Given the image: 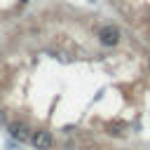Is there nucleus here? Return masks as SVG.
<instances>
[{
	"label": "nucleus",
	"mask_w": 150,
	"mask_h": 150,
	"mask_svg": "<svg viewBox=\"0 0 150 150\" xmlns=\"http://www.w3.org/2000/svg\"><path fill=\"white\" fill-rule=\"evenodd\" d=\"M33 145L38 150H49L52 148V134L49 131H35L33 134Z\"/></svg>",
	"instance_id": "nucleus-3"
},
{
	"label": "nucleus",
	"mask_w": 150,
	"mask_h": 150,
	"mask_svg": "<svg viewBox=\"0 0 150 150\" xmlns=\"http://www.w3.org/2000/svg\"><path fill=\"white\" fill-rule=\"evenodd\" d=\"M9 136L23 143V141L30 138V129H28V124H23V122H12V124H9Z\"/></svg>",
	"instance_id": "nucleus-2"
},
{
	"label": "nucleus",
	"mask_w": 150,
	"mask_h": 150,
	"mask_svg": "<svg viewBox=\"0 0 150 150\" xmlns=\"http://www.w3.org/2000/svg\"><path fill=\"white\" fill-rule=\"evenodd\" d=\"M98 40H101L105 47H112V45L120 42V30H117L115 26H103V28L98 30Z\"/></svg>",
	"instance_id": "nucleus-1"
}]
</instances>
